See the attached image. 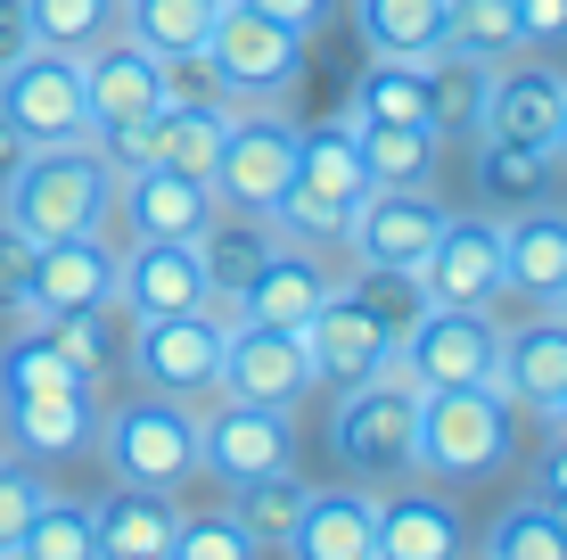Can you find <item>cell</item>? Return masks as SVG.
<instances>
[{
  "label": "cell",
  "instance_id": "1",
  "mask_svg": "<svg viewBox=\"0 0 567 560\" xmlns=\"http://www.w3.org/2000/svg\"><path fill=\"white\" fill-rule=\"evenodd\" d=\"M115 215V165L91 141H33L0 182V223L25 240H66V231H107Z\"/></svg>",
  "mask_w": 567,
  "mask_h": 560
},
{
  "label": "cell",
  "instance_id": "2",
  "mask_svg": "<svg viewBox=\"0 0 567 560\" xmlns=\"http://www.w3.org/2000/svg\"><path fill=\"white\" fill-rule=\"evenodd\" d=\"M518 454V413L494 379L468 388H427L420 396V429H412V470L436 487H477V478L511 470Z\"/></svg>",
  "mask_w": 567,
  "mask_h": 560
},
{
  "label": "cell",
  "instance_id": "3",
  "mask_svg": "<svg viewBox=\"0 0 567 560\" xmlns=\"http://www.w3.org/2000/svg\"><path fill=\"white\" fill-rule=\"evenodd\" d=\"M362 190H370V165L354 149V124H297V173H288L271 223H280V240L338 247L346 215L362 206Z\"/></svg>",
  "mask_w": 567,
  "mask_h": 560
},
{
  "label": "cell",
  "instance_id": "4",
  "mask_svg": "<svg viewBox=\"0 0 567 560\" xmlns=\"http://www.w3.org/2000/svg\"><path fill=\"white\" fill-rule=\"evenodd\" d=\"M100 461L124 487H156V495H182L198 478V404L182 396H124L115 413H100Z\"/></svg>",
  "mask_w": 567,
  "mask_h": 560
},
{
  "label": "cell",
  "instance_id": "5",
  "mask_svg": "<svg viewBox=\"0 0 567 560\" xmlns=\"http://www.w3.org/2000/svg\"><path fill=\"white\" fill-rule=\"evenodd\" d=\"M412 429H420V388L403 371L354 379L338 396V420H329V454L346 461V478L362 487H403L412 478Z\"/></svg>",
  "mask_w": 567,
  "mask_h": 560
},
{
  "label": "cell",
  "instance_id": "6",
  "mask_svg": "<svg viewBox=\"0 0 567 560\" xmlns=\"http://www.w3.org/2000/svg\"><path fill=\"white\" fill-rule=\"evenodd\" d=\"M206 67H214V91L230 108H271L305 74V33L264 17V9H247V0H223V17L206 33Z\"/></svg>",
  "mask_w": 567,
  "mask_h": 560
},
{
  "label": "cell",
  "instance_id": "7",
  "mask_svg": "<svg viewBox=\"0 0 567 560\" xmlns=\"http://www.w3.org/2000/svg\"><path fill=\"white\" fill-rule=\"evenodd\" d=\"M223 330H230L223 305H198V314H148V322H132L124 363H132L141 388L182 396V404H206L214 379H223Z\"/></svg>",
  "mask_w": 567,
  "mask_h": 560
},
{
  "label": "cell",
  "instance_id": "8",
  "mask_svg": "<svg viewBox=\"0 0 567 560\" xmlns=\"http://www.w3.org/2000/svg\"><path fill=\"white\" fill-rule=\"evenodd\" d=\"M494 355H502V322L494 305H420L412 330L395 338V363L412 388H468V379H494Z\"/></svg>",
  "mask_w": 567,
  "mask_h": 560
},
{
  "label": "cell",
  "instance_id": "9",
  "mask_svg": "<svg viewBox=\"0 0 567 560\" xmlns=\"http://www.w3.org/2000/svg\"><path fill=\"white\" fill-rule=\"evenodd\" d=\"M0 124L17 141H91V108H83V58L66 50H17L0 67Z\"/></svg>",
  "mask_w": 567,
  "mask_h": 560
},
{
  "label": "cell",
  "instance_id": "10",
  "mask_svg": "<svg viewBox=\"0 0 567 560\" xmlns=\"http://www.w3.org/2000/svg\"><path fill=\"white\" fill-rule=\"evenodd\" d=\"M453 206L427 182H370L362 206L346 215V264H386V273H420V256L436 247V231Z\"/></svg>",
  "mask_w": 567,
  "mask_h": 560
},
{
  "label": "cell",
  "instance_id": "11",
  "mask_svg": "<svg viewBox=\"0 0 567 560\" xmlns=\"http://www.w3.org/2000/svg\"><path fill=\"white\" fill-rule=\"evenodd\" d=\"M297 173V115L280 108H230V132H223V157H214V198L223 206H247V215H271Z\"/></svg>",
  "mask_w": 567,
  "mask_h": 560
},
{
  "label": "cell",
  "instance_id": "12",
  "mask_svg": "<svg viewBox=\"0 0 567 560\" xmlns=\"http://www.w3.org/2000/svg\"><path fill=\"white\" fill-rule=\"evenodd\" d=\"M395 322L379 314L370 297H354V288H329L321 314L305 322V355H312V379L321 388H354V379H379L386 363H395Z\"/></svg>",
  "mask_w": 567,
  "mask_h": 560
},
{
  "label": "cell",
  "instance_id": "13",
  "mask_svg": "<svg viewBox=\"0 0 567 560\" xmlns=\"http://www.w3.org/2000/svg\"><path fill=\"white\" fill-rule=\"evenodd\" d=\"M312 388H321V379H312L305 330H271V322H239V314H230L214 396H247V404H280V413H297Z\"/></svg>",
  "mask_w": 567,
  "mask_h": 560
},
{
  "label": "cell",
  "instance_id": "14",
  "mask_svg": "<svg viewBox=\"0 0 567 560\" xmlns=\"http://www.w3.org/2000/svg\"><path fill=\"white\" fill-rule=\"evenodd\" d=\"M297 461V420L280 404H247V396H214V413L198 420V470L239 487V478L288 470Z\"/></svg>",
  "mask_w": 567,
  "mask_h": 560
},
{
  "label": "cell",
  "instance_id": "15",
  "mask_svg": "<svg viewBox=\"0 0 567 560\" xmlns=\"http://www.w3.org/2000/svg\"><path fill=\"white\" fill-rule=\"evenodd\" d=\"M115 273L124 247L107 231H66V240H33V273H25V314H83V305H115Z\"/></svg>",
  "mask_w": 567,
  "mask_h": 560
},
{
  "label": "cell",
  "instance_id": "16",
  "mask_svg": "<svg viewBox=\"0 0 567 560\" xmlns=\"http://www.w3.org/2000/svg\"><path fill=\"white\" fill-rule=\"evenodd\" d=\"M427 305H494L502 297V223L494 215H444L436 247L420 256Z\"/></svg>",
  "mask_w": 567,
  "mask_h": 560
},
{
  "label": "cell",
  "instance_id": "17",
  "mask_svg": "<svg viewBox=\"0 0 567 560\" xmlns=\"http://www.w3.org/2000/svg\"><path fill=\"white\" fill-rule=\"evenodd\" d=\"M280 552L297 560H370L379 552V487L338 478V487H305L297 528L280 536Z\"/></svg>",
  "mask_w": 567,
  "mask_h": 560
},
{
  "label": "cell",
  "instance_id": "18",
  "mask_svg": "<svg viewBox=\"0 0 567 560\" xmlns=\"http://www.w3.org/2000/svg\"><path fill=\"white\" fill-rule=\"evenodd\" d=\"M0 437H9V454L25 461H74L91 454V437H100V388H50V396H0Z\"/></svg>",
  "mask_w": 567,
  "mask_h": 560
},
{
  "label": "cell",
  "instance_id": "19",
  "mask_svg": "<svg viewBox=\"0 0 567 560\" xmlns=\"http://www.w3.org/2000/svg\"><path fill=\"white\" fill-rule=\"evenodd\" d=\"M83 108H91V132L156 115L165 108V67H156V50H141L132 33H107L100 50H83Z\"/></svg>",
  "mask_w": 567,
  "mask_h": 560
},
{
  "label": "cell",
  "instance_id": "20",
  "mask_svg": "<svg viewBox=\"0 0 567 560\" xmlns=\"http://www.w3.org/2000/svg\"><path fill=\"white\" fill-rule=\"evenodd\" d=\"M494 388L511 396V413H551V404L567 396V314L559 305H535V322L502 330Z\"/></svg>",
  "mask_w": 567,
  "mask_h": 560
},
{
  "label": "cell",
  "instance_id": "21",
  "mask_svg": "<svg viewBox=\"0 0 567 560\" xmlns=\"http://www.w3.org/2000/svg\"><path fill=\"white\" fill-rule=\"evenodd\" d=\"M115 305H124L132 322L214 305L206 297V273H198V247H189V240H132L124 247V273H115Z\"/></svg>",
  "mask_w": 567,
  "mask_h": 560
},
{
  "label": "cell",
  "instance_id": "22",
  "mask_svg": "<svg viewBox=\"0 0 567 560\" xmlns=\"http://www.w3.org/2000/svg\"><path fill=\"white\" fill-rule=\"evenodd\" d=\"M115 215H124V240H198L214 215V182H189L173 165H141L115 182Z\"/></svg>",
  "mask_w": 567,
  "mask_h": 560
},
{
  "label": "cell",
  "instance_id": "23",
  "mask_svg": "<svg viewBox=\"0 0 567 560\" xmlns=\"http://www.w3.org/2000/svg\"><path fill=\"white\" fill-rule=\"evenodd\" d=\"M329 288H338V273H329L305 240H280V247L264 256V273L239 288V305H230V314H239V322H271V330H305V322L321 314Z\"/></svg>",
  "mask_w": 567,
  "mask_h": 560
},
{
  "label": "cell",
  "instance_id": "24",
  "mask_svg": "<svg viewBox=\"0 0 567 560\" xmlns=\"http://www.w3.org/2000/svg\"><path fill=\"white\" fill-rule=\"evenodd\" d=\"M567 281V206L518 198V215L502 223V288H518L526 305H551Z\"/></svg>",
  "mask_w": 567,
  "mask_h": 560
},
{
  "label": "cell",
  "instance_id": "25",
  "mask_svg": "<svg viewBox=\"0 0 567 560\" xmlns=\"http://www.w3.org/2000/svg\"><path fill=\"white\" fill-rule=\"evenodd\" d=\"M189 247H198L206 297H214V305H223V314H230V305H239V288L256 281V273H264V256H271V247H280V223H271V215H247V206H223V198H214V215H206V231H198V240H189Z\"/></svg>",
  "mask_w": 567,
  "mask_h": 560
},
{
  "label": "cell",
  "instance_id": "26",
  "mask_svg": "<svg viewBox=\"0 0 567 560\" xmlns=\"http://www.w3.org/2000/svg\"><path fill=\"white\" fill-rule=\"evenodd\" d=\"M173 528H182V503L156 487H115L91 503V560H165Z\"/></svg>",
  "mask_w": 567,
  "mask_h": 560
},
{
  "label": "cell",
  "instance_id": "27",
  "mask_svg": "<svg viewBox=\"0 0 567 560\" xmlns=\"http://www.w3.org/2000/svg\"><path fill=\"white\" fill-rule=\"evenodd\" d=\"M559 100H567V74H559V67H543V58H526V67L494 58V83H485V132L551 149V132H559Z\"/></svg>",
  "mask_w": 567,
  "mask_h": 560
},
{
  "label": "cell",
  "instance_id": "28",
  "mask_svg": "<svg viewBox=\"0 0 567 560\" xmlns=\"http://www.w3.org/2000/svg\"><path fill=\"white\" fill-rule=\"evenodd\" d=\"M468 544L461 511L444 487H403V495H379V552L370 560H453Z\"/></svg>",
  "mask_w": 567,
  "mask_h": 560
},
{
  "label": "cell",
  "instance_id": "29",
  "mask_svg": "<svg viewBox=\"0 0 567 560\" xmlns=\"http://www.w3.org/2000/svg\"><path fill=\"white\" fill-rule=\"evenodd\" d=\"M427 74V124H436V141H477L485 132V83H494V58H468L453 42H436L420 58Z\"/></svg>",
  "mask_w": 567,
  "mask_h": 560
},
{
  "label": "cell",
  "instance_id": "30",
  "mask_svg": "<svg viewBox=\"0 0 567 560\" xmlns=\"http://www.w3.org/2000/svg\"><path fill=\"white\" fill-rule=\"evenodd\" d=\"M223 132H230V100H165V115H156V165L189 173V182H214Z\"/></svg>",
  "mask_w": 567,
  "mask_h": 560
},
{
  "label": "cell",
  "instance_id": "31",
  "mask_svg": "<svg viewBox=\"0 0 567 560\" xmlns=\"http://www.w3.org/2000/svg\"><path fill=\"white\" fill-rule=\"evenodd\" d=\"M50 388H100V379L66 346H50L42 322H25V330L0 338V396H50Z\"/></svg>",
  "mask_w": 567,
  "mask_h": 560
},
{
  "label": "cell",
  "instance_id": "32",
  "mask_svg": "<svg viewBox=\"0 0 567 560\" xmlns=\"http://www.w3.org/2000/svg\"><path fill=\"white\" fill-rule=\"evenodd\" d=\"M346 115L354 124H427V74L420 58H370L354 100H346ZM436 132V124H427Z\"/></svg>",
  "mask_w": 567,
  "mask_h": 560
},
{
  "label": "cell",
  "instance_id": "33",
  "mask_svg": "<svg viewBox=\"0 0 567 560\" xmlns=\"http://www.w3.org/2000/svg\"><path fill=\"white\" fill-rule=\"evenodd\" d=\"M370 58H427L444 42V0H354Z\"/></svg>",
  "mask_w": 567,
  "mask_h": 560
},
{
  "label": "cell",
  "instance_id": "34",
  "mask_svg": "<svg viewBox=\"0 0 567 560\" xmlns=\"http://www.w3.org/2000/svg\"><path fill=\"white\" fill-rule=\"evenodd\" d=\"M25 26H33V50H100L107 33H124V0H25Z\"/></svg>",
  "mask_w": 567,
  "mask_h": 560
},
{
  "label": "cell",
  "instance_id": "35",
  "mask_svg": "<svg viewBox=\"0 0 567 560\" xmlns=\"http://www.w3.org/2000/svg\"><path fill=\"white\" fill-rule=\"evenodd\" d=\"M223 0H124V33L156 58H182V50H206Z\"/></svg>",
  "mask_w": 567,
  "mask_h": 560
},
{
  "label": "cell",
  "instance_id": "36",
  "mask_svg": "<svg viewBox=\"0 0 567 560\" xmlns=\"http://www.w3.org/2000/svg\"><path fill=\"white\" fill-rule=\"evenodd\" d=\"M346 124H354V115H346ZM354 149H362L370 182H427L444 141L427 124H354Z\"/></svg>",
  "mask_w": 567,
  "mask_h": 560
},
{
  "label": "cell",
  "instance_id": "37",
  "mask_svg": "<svg viewBox=\"0 0 567 560\" xmlns=\"http://www.w3.org/2000/svg\"><path fill=\"white\" fill-rule=\"evenodd\" d=\"M485 560H567V511L526 495L485 528Z\"/></svg>",
  "mask_w": 567,
  "mask_h": 560
},
{
  "label": "cell",
  "instance_id": "38",
  "mask_svg": "<svg viewBox=\"0 0 567 560\" xmlns=\"http://www.w3.org/2000/svg\"><path fill=\"white\" fill-rule=\"evenodd\" d=\"M297 511H305V478H297V461H288V470H264V478H239V487H230V519H247V528L264 536V552H280V536L297 528Z\"/></svg>",
  "mask_w": 567,
  "mask_h": 560
},
{
  "label": "cell",
  "instance_id": "39",
  "mask_svg": "<svg viewBox=\"0 0 567 560\" xmlns=\"http://www.w3.org/2000/svg\"><path fill=\"white\" fill-rule=\"evenodd\" d=\"M444 42L468 58H518V0H444Z\"/></svg>",
  "mask_w": 567,
  "mask_h": 560
},
{
  "label": "cell",
  "instance_id": "40",
  "mask_svg": "<svg viewBox=\"0 0 567 560\" xmlns=\"http://www.w3.org/2000/svg\"><path fill=\"white\" fill-rule=\"evenodd\" d=\"M543 182H551V149L502 141V132H477V190H494L502 206H518V198H535Z\"/></svg>",
  "mask_w": 567,
  "mask_h": 560
},
{
  "label": "cell",
  "instance_id": "41",
  "mask_svg": "<svg viewBox=\"0 0 567 560\" xmlns=\"http://www.w3.org/2000/svg\"><path fill=\"white\" fill-rule=\"evenodd\" d=\"M17 560H91V503L50 487L42 511L25 519V536H17Z\"/></svg>",
  "mask_w": 567,
  "mask_h": 560
},
{
  "label": "cell",
  "instance_id": "42",
  "mask_svg": "<svg viewBox=\"0 0 567 560\" xmlns=\"http://www.w3.org/2000/svg\"><path fill=\"white\" fill-rule=\"evenodd\" d=\"M256 552H264V536L247 528V519H230V511L182 519V528H173V544H165V560H256Z\"/></svg>",
  "mask_w": 567,
  "mask_h": 560
},
{
  "label": "cell",
  "instance_id": "43",
  "mask_svg": "<svg viewBox=\"0 0 567 560\" xmlns=\"http://www.w3.org/2000/svg\"><path fill=\"white\" fill-rule=\"evenodd\" d=\"M42 495H50V470L42 461H25V454H0V560H17V536H25V519L42 511Z\"/></svg>",
  "mask_w": 567,
  "mask_h": 560
},
{
  "label": "cell",
  "instance_id": "44",
  "mask_svg": "<svg viewBox=\"0 0 567 560\" xmlns=\"http://www.w3.org/2000/svg\"><path fill=\"white\" fill-rule=\"evenodd\" d=\"M25 273H33V240L0 223V314H25Z\"/></svg>",
  "mask_w": 567,
  "mask_h": 560
},
{
  "label": "cell",
  "instance_id": "45",
  "mask_svg": "<svg viewBox=\"0 0 567 560\" xmlns=\"http://www.w3.org/2000/svg\"><path fill=\"white\" fill-rule=\"evenodd\" d=\"M518 33H526V50L567 42V0H518Z\"/></svg>",
  "mask_w": 567,
  "mask_h": 560
},
{
  "label": "cell",
  "instance_id": "46",
  "mask_svg": "<svg viewBox=\"0 0 567 560\" xmlns=\"http://www.w3.org/2000/svg\"><path fill=\"white\" fill-rule=\"evenodd\" d=\"M247 9H264V17H280V26H297L305 42H312V26H321L338 0H247Z\"/></svg>",
  "mask_w": 567,
  "mask_h": 560
},
{
  "label": "cell",
  "instance_id": "47",
  "mask_svg": "<svg viewBox=\"0 0 567 560\" xmlns=\"http://www.w3.org/2000/svg\"><path fill=\"white\" fill-rule=\"evenodd\" d=\"M535 495H543V503H559V511H567V429H559V446L535 461Z\"/></svg>",
  "mask_w": 567,
  "mask_h": 560
},
{
  "label": "cell",
  "instance_id": "48",
  "mask_svg": "<svg viewBox=\"0 0 567 560\" xmlns=\"http://www.w3.org/2000/svg\"><path fill=\"white\" fill-rule=\"evenodd\" d=\"M17 50H33V26H25V0H0V67Z\"/></svg>",
  "mask_w": 567,
  "mask_h": 560
},
{
  "label": "cell",
  "instance_id": "49",
  "mask_svg": "<svg viewBox=\"0 0 567 560\" xmlns=\"http://www.w3.org/2000/svg\"><path fill=\"white\" fill-rule=\"evenodd\" d=\"M17 157H25V141H17V132L0 124V182H9V165H17Z\"/></svg>",
  "mask_w": 567,
  "mask_h": 560
},
{
  "label": "cell",
  "instance_id": "50",
  "mask_svg": "<svg viewBox=\"0 0 567 560\" xmlns=\"http://www.w3.org/2000/svg\"><path fill=\"white\" fill-rule=\"evenodd\" d=\"M551 157L567 165V100H559V132H551Z\"/></svg>",
  "mask_w": 567,
  "mask_h": 560
},
{
  "label": "cell",
  "instance_id": "51",
  "mask_svg": "<svg viewBox=\"0 0 567 560\" xmlns=\"http://www.w3.org/2000/svg\"><path fill=\"white\" fill-rule=\"evenodd\" d=\"M543 420H551V429H567V396H559V404H551V413H543Z\"/></svg>",
  "mask_w": 567,
  "mask_h": 560
},
{
  "label": "cell",
  "instance_id": "52",
  "mask_svg": "<svg viewBox=\"0 0 567 560\" xmlns=\"http://www.w3.org/2000/svg\"><path fill=\"white\" fill-rule=\"evenodd\" d=\"M551 305H559V314H567V281H559V297H551Z\"/></svg>",
  "mask_w": 567,
  "mask_h": 560
},
{
  "label": "cell",
  "instance_id": "53",
  "mask_svg": "<svg viewBox=\"0 0 567 560\" xmlns=\"http://www.w3.org/2000/svg\"><path fill=\"white\" fill-rule=\"evenodd\" d=\"M0 454H9V446H0Z\"/></svg>",
  "mask_w": 567,
  "mask_h": 560
}]
</instances>
